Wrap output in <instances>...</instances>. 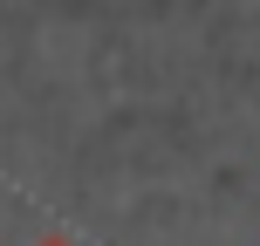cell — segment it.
I'll return each mask as SVG.
<instances>
[{
  "label": "cell",
  "instance_id": "cell-1",
  "mask_svg": "<svg viewBox=\"0 0 260 246\" xmlns=\"http://www.w3.org/2000/svg\"><path fill=\"white\" fill-rule=\"evenodd\" d=\"M35 246H76V233H41Z\"/></svg>",
  "mask_w": 260,
  "mask_h": 246
}]
</instances>
